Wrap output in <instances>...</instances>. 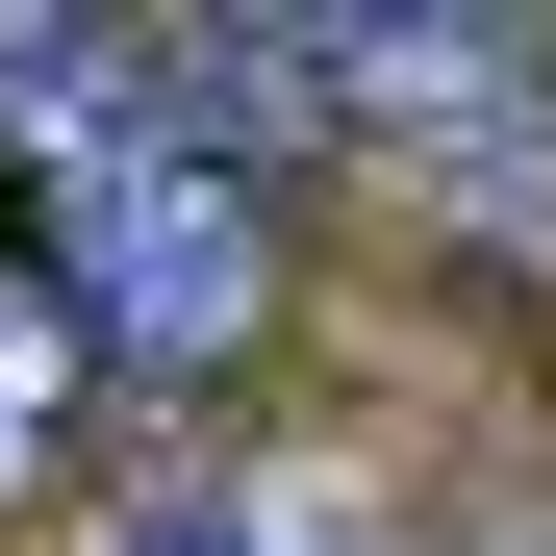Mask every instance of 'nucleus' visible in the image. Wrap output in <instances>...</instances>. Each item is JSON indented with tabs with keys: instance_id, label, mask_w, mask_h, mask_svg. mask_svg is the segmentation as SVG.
Returning <instances> with one entry per match:
<instances>
[{
	"instance_id": "2",
	"label": "nucleus",
	"mask_w": 556,
	"mask_h": 556,
	"mask_svg": "<svg viewBox=\"0 0 556 556\" xmlns=\"http://www.w3.org/2000/svg\"><path fill=\"white\" fill-rule=\"evenodd\" d=\"M51 405H76V329H51V253L0 228V481L51 455Z\"/></svg>"
},
{
	"instance_id": "1",
	"label": "nucleus",
	"mask_w": 556,
	"mask_h": 556,
	"mask_svg": "<svg viewBox=\"0 0 556 556\" xmlns=\"http://www.w3.org/2000/svg\"><path fill=\"white\" fill-rule=\"evenodd\" d=\"M51 152H76V278H102V329H127V354H228V329H253V278H278L253 203H228V152L177 127V102H152V127H127V102H76Z\"/></svg>"
}]
</instances>
